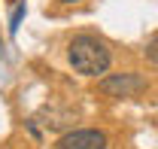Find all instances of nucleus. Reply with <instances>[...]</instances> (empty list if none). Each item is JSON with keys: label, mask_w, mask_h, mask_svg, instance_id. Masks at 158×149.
<instances>
[{"label": "nucleus", "mask_w": 158, "mask_h": 149, "mask_svg": "<svg viewBox=\"0 0 158 149\" xmlns=\"http://www.w3.org/2000/svg\"><path fill=\"white\" fill-rule=\"evenodd\" d=\"M24 12H27V6H24V3H15V9L9 12V37L19 34V24H21V19H24Z\"/></svg>", "instance_id": "obj_4"}, {"label": "nucleus", "mask_w": 158, "mask_h": 149, "mask_svg": "<svg viewBox=\"0 0 158 149\" xmlns=\"http://www.w3.org/2000/svg\"><path fill=\"white\" fill-rule=\"evenodd\" d=\"M67 61H70V67L79 76H100V73L110 70L113 55H110L103 40L91 37V34H79L67 46Z\"/></svg>", "instance_id": "obj_1"}, {"label": "nucleus", "mask_w": 158, "mask_h": 149, "mask_svg": "<svg viewBox=\"0 0 158 149\" xmlns=\"http://www.w3.org/2000/svg\"><path fill=\"white\" fill-rule=\"evenodd\" d=\"M146 58L152 64H158V34H152V37L146 40Z\"/></svg>", "instance_id": "obj_5"}, {"label": "nucleus", "mask_w": 158, "mask_h": 149, "mask_svg": "<svg viewBox=\"0 0 158 149\" xmlns=\"http://www.w3.org/2000/svg\"><path fill=\"white\" fill-rule=\"evenodd\" d=\"M58 3H76V0H58Z\"/></svg>", "instance_id": "obj_6"}, {"label": "nucleus", "mask_w": 158, "mask_h": 149, "mask_svg": "<svg viewBox=\"0 0 158 149\" xmlns=\"http://www.w3.org/2000/svg\"><path fill=\"white\" fill-rule=\"evenodd\" d=\"M98 88L106 97H137L140 92H146V79L137 73H113V76H103L98 82Z\"/></svg>", "instance_id": "obj_2"}, {"label": "nucleus", "mask_w": 158, "mask_h": 149, "mask_svg": "<svg viewBox=\"0 0 158 149\" xmlns=\"http://www.w3.org/2000/svg\"><path fill=\"white\" fill-rule=\"evenodd\" d=\"M55 149H106V134L98 128H76L67 131L55 143Z\"/></svg>", "instance_id": "obj_3"}]
</instances>
